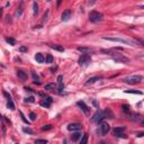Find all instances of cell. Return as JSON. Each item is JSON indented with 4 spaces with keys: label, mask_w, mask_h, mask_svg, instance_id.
Masks as SVG:
<instances>
[{
    "label": "cell",
    "mask_w": 144,
    "mask_h": 144,
    "mask_svg": "<svg viewBox=\"0 0 144 144\" xmlns=\"http://www.w3.org/2000/svg\"><path fill=\"white\" fill-rule=\"evenodd\" d=\"M122 108H123V110H124V112H126V113H128V112H129V107H128V106L123 105V106H122Z\"/></svg>",
    "instance_id": "obj_35"
},
{
    "label": "cell",
    "mask_w": 144,
    "mask_h": 144,
    "mask_svg": "<svg viewBox=\"0 0 144 144\" xmlns=\"http://www.w3.org/2000/svg\"><path fill=\"white\" fill-rule=\"evenodd\" d=\"M109 129H110L109 124H108V123H103V124L100 125V134L103 135V136L106 134H108Z\"/></svg>",
    "instance_id": "obj_6"
},
{
    "label": "cell",
    "mask_w": 144,
    "mask_h": 144,
    "mask_svg": "<svg viewBox=\"0 0 144 144\" xmlns=\"http://www.w3.org/2000/svg\"><path fill=\"white\" fill-rule=\"evenodd\" d=\"M77 50H78L79 52H81L82 54H86V55H89V53H92L93 52L90 47H86V46H79Z\"/></svg>",
    "instance_id": "obj_9"
},
{
    "label": "cell",
    "mask_w": 144,
    "mask_h": 144,
    "mask_svg": "<svg viewBox=\"0 0 144 144\" xmlns=\"http://www.w3.org/2000/svg\"><path fill=\"white\" fill-rule=\"evenodd\" d=\"M32 77H33V80H34L35 85H41V81H39V78L35 72H32Z\"/></svg>",
    "instance_id": "obj_19"
},
{
    "label": "cell",
    "mask_w": 144,
    "mask_h": 144,
    "mask_svg": "<svg viewBox=\"0 0 144 144\" xmlns=\"http://www.w3.org/2000/svg\"><path fill=\"white\" fill-rule=\"evenodd\" d=\"M77 105H78L79 107L81 108V110H83V112H85V114H89V108H88V106L86 105L83 101H78V103H77Z\"/></svg>",
    "instance_id": "obj_13"
},
{
    "label": "cell",
    "mask_w": 144,
    "mask_h": 144,
    "mask_svg": "<svg viewBox=\"0 0 144 144\" xmlns=\"http://www.w3.org/2000/svg\"><path fill=\"white\" fill-rule=\"evenodd\" d=\"M23 131H24L25 133H28V134H33L32 128H29V127H24V128H23Z\"/></svg>",
    "instance_id": "obj_30"
},
{
    "label": "cell",
    "mask_w": 144,
    "mask_h": 144,
    "mask_svg": "<svg viewBox=\"0 0 144 144\" xmlns=\"http://www.w3.org/2000/svg\"><path fill=\"white\" fill-rule=\"evenodd\" d=\"M63 144H66V141H65V140H64V141H63Z\"/></svg>",
    "instance_id": "obj_46"
},
{
    "label": "cell",
    "mask_w": 144,
    "mask_h": 144,
    "mask_svg": "<svg viewBox=\"0 0 144 144\" xmlns=\"http://www.w3.org/2000/svg\"><path fill=\"white\" fill-rule=\"evenodd\" d=\"M19 114H20V116H22V119H23V120H24V122H25V123H26V124H29V122H28V120H27V119H26V118H25L24 114H23V113H22V112H20V113H19Z\"/></svg>",
    "instance_id": "obj_33"
},
{
    "label": "cell",
    "mask_w": 144,
    "mask_h": 144,
    "mask_svg": "<svg viewBox=\"0 0 144 144\" xmlns=\"http://www.w3.org/2000/svg\"><path fill=\"white\" fill-rule=\"evenodd\" d=\"M35 144H47V141L46 140H36Z\"/></svg>",
    "instance_id": "obj_29"
},
{
    "label": "cell",
    "mask_w": 144,
    "mask_h": 144,
    "mask_svg": "<svg viewBox=\"0 0 144 144\" xmlns=\"http://www.w3.org/2000/svg\"><path fill=\"white\" fill-rule=\"evenodd\" d=\"M45 90L54 91L55 90V85H54V83H49V85H46L45 86Z\"/></svg>",
    "instance_id": "obj_20"
},
{
    "label": "cell",
    "mask_w": 144,
    "mask_h": 144,
    "mask_svg": "<svg viewBox=\"0 0 144 144\" xmlns=\"http://www.w3.org/2000/svg\"><path fill=\"white\" fill-rule=\"evenodd\" d=\"M45 63H53V56H52L51 54H47V55H46Z\"/></svg>",
    "instance_id": "obj_24"
},
{
    "label": "cell",
    "mask_w": 144,
    "mask_h": 144,
    "mask_svg": "<svg viewBox=\"0 0 144 144\" xmlns=\"http://www.w3.org/2000/svg\"><path fill=\"white\" fill-rule=\"evenodd\" d=\"M105 118V113H104V110H101V109H98L97 112L93 114V116L91 117V122L92 123H98L99 124L101 120Z\"/></svg>",
    "instance_id": "obj_4"
},
{
    "label": "cell",
    "mask_w": 144,
    "mask_h": 144,
    "mask_svg": "<svg viewBox=\"0 0 144 144\" xmlns=\"http://www.w3.org/2000/svg\"><path fill=\"white\" fill-rule=\"evenodd\" d=\"M90 62H91L90 55H86V54H83V55L80 56V59H79V64H80V65H82V66L88 65Z\"/></svg>",
    "instance_id": "obj_5"
},
{
    "label": "cell",
    "mask_w": 144,
    "mask_h": 144,
    "mask_svg": "<svg viewBox=\"0 0 144 144\" xmlns=\"http://www.w3.org/2000/svg\"><path fill=\"white\" fill-rule=\"evenodd\" d=\"M70 17H71V10L70 9H66L65 11H63V14H62V16H61L63 22H68V20L70 19Z\"/></svg>",
    "instance_id": "obj_11"
},
{
    "label": "cell",
    "mask_w": 144,
    "mask_h": 144,
    "mask_svg": "<svg viewBox=\"0 0 144 144\" xmlns=\"http://www.w3.org/2000/svg\"><path fill=\"white\" fill-rule=\"evenodd\" d=\"M104 39H107V41H112V42H117V43H123V44H127L131 45V46H135L136 45V42L134 41H128V39L125 38H120V37H109V36H104Z\"/></svg>",
    "instance_id": "obj_1"
},
{
    "label": "cell",
    "mask_w": 144,
    "mask_h": 144,
    "mask_svg": "<svg viewBox=\"0 0 144 144\" xmlns=\"http://www.w3.org/2000/svg\"><path fill=\"white\" fill-rule=\"evenodd\" d=\"M142 136H144V133H139L137 134V137H142Z\"/></svg>",
    "instance_id": "obj_44"
},
{
    "label": "cell",
    "mask_w": 144,
    "mask_h": 144,
    "mask_svg": "<svg viewBox=\"0 0 144 144\" xmlns=\"http://www.w3.org/2000/svg\"><path fill=\"white\" fill-rule=\"evenodd\" d=\"M3 95L6 96V98H7V100H8V104H7L8 108H9V109H11V110H14V109H15V105H14V101H12L10 95L8 92H6V91H3Z\"/></svg>",
    "instance_id": "obj_8"
},
{
    "label": "cell",
    "mask_w": 144,
    "mask_h": 144,
    "mask_svg": "<svg viewBox=\"0 0 144 144\" xmlns=\"http://www.w3.org/2000/svg\"><path fill=\"white\" fill-rule=\"evenodd\" d=\"M92 104H93V105H95V106H96V107H98V104H97V101H96V100H95V99H93V100H92Z\"/></svg>",
    "instance_id": "obj_43"
},
{
    "label": "cell",
    "mask_w": 144,
    "mask_h": 144,
    "mask_svg": "<svg viewBox=\"0 0 144 144\" xmlns=\"http://www.w3.org/2000/svg\"><path fill=\"white\" fill-rule=\"evenodd\" d=\"M36 114H35V113H30L29 114V118H30V120H35L36 119Z\"/></svg>",
    "instance_id": "obj_31"
},
{
    "label": "cell",
    "mask_w": 144,
    "mask_h": 144,
    "mask_svg": "<svg viewBox=\"0 0 144 144\" xmlns=\"http://www.w3.org/2000/svg\"><path fill=\"white\" fill-rule=\"evenodd\" d=\"M125 93H135V95H142V91H139V90H125Z\"/></svg>",
    "instance_id": "obj_25"
},
{
    "label": "cell",
    "mask_w": 144,
    "mask_h": 144,
    "mask_svg": "<svg viewBox=\"0 0 144 144\" xmlns=\"http://www.w3.org/2000/svg\"><path fill=\"white\" fill-rule=\"evenodd\" d=\"M136 42H137V43H140V44H141L142 46H144V39L139 38V39H136Z\"/></svg>",
    "instance_id": "obj_38"
},
{
    "label": "cell",
    "mask_w": 144,
    "mask_h": 144,
    "mask_svg": "<svg viewBox=\"0 0 144 144\" xmlns=\"http://www.w3.org/2000/svg\"><path fill=\"white\" fill-rule=\"evenodd\" d=\"M52 50H55V51H59V52H64V47L62 45H50Z\"/></svg>",
    "instance_id": "obj_18"
},
{
    "label": "cell",
    "mask_w": 144,
    "mask_h": 144,
    "mask_svg": "<svg viewBox=\"0 0 144 144\" xmlns=\"http://www.w3.org/2000/svg\"><path fill=\"white\" fill-rule=\"evenodd\" d=\"M17 77L20 79V80L25 81L27 79V73H26V72H24L23 70H18L17 71Z\"/></svg>",
    "instance_id": "obj_15"
},
{
    "label": "cell",
    "mask_w": 144,
    "mask_h": 144,
    "mask_svg": "<svg viewBox=\"0 0 144 144\" xmlns=\"http://www.w3.org/2000/svg\"><path fill=\"white\" fill-rule=\"evenodd\" d=\"M103 18H104V16H103V14L101 12H99V11H91L90 14H89V20L90 22H92V23H98V22H101L103 20Z\"/></svg>",
    "instance_id": "obj_3"
},
{
    "label": "cell",
    "mask_w": 144,
    "mask_h": 144,
    "mask_svg": "<svg viewBox=\"0 0 144 144\" xmlns=\"http://www.w3.org/2000/svg\"><path fill=\"white\" fill-rule=\"evenodd\" d=\"M47 15H49V10H47V11H46V14H44V17H43V18H44V19H43V20H44V22H45V20H46L47 19Z\"/></svg>",
    "instance_id": "obj_40"
},
{
    "label": "cell",
    "mask_w": 144,
    "mask_h": 144,
    "mask_svg": "<svg viewBox=\"0 0 144 144\" xmlns=\"http://www.w3.org/2000/svg\"><path fill=\"white\" fill-rule=\"evenodd\" d=\"M100 79H101V77H92V78H89L88 80H87V82H86V85H92V83L99 81Z\"/></svg>",
    "instance_id": "obj_16"
},
{
    "label": "cell",
    "mask_w": 144,
    "mask_h": 144,
    "mask_svg": "<svg viewBox=\"0 0 144 144\" xmlns=\"http://www.w3.org/2000/svg\"><path fill=\"white\" fill-rule=\"evenodd\" d=\"M52 125H44V126H42V131H50L52 129Z\"/></svg>",
    "instance_id": "obj_28"
},
{
    "label": "cell",
    "mask_w": 144,
    "mask_h": 144,
    "mask_svg": "<svg viewBox=\"0 0 144 144\" xmlns=\"http://www.w3.org/2000/svg\"><path fill=\"white\" fill-rule=\"evenodd\" d=\"M6 42H7L8 44H10V45H15L16 44V39L12 38V37H7V38H6Z\"/></svg>",
    "instance_id": "obj_23"
},
{
    "label": "cell",
    "mask_w": 144,
    "mask_h": 144,
    "mask_svg": "<svg viewBox=\"0 0 144 144\" xmlns=\"http://www.w3.org/2000/svg\"><path fill=\"white\" fill-rule=\"evenodd\" d=\"M125 131V127L124 126H118V127H115L114 129H113V134L114 135H119V134H123V132Z\"/></svg>",
    "instance_id": "obj_12"
},
{
    "label": "cell",
    "mask_w": 144,
    "mask_h": 144,
    "mask_svg": "<svg viewBox=\"0 0 144 144\" xmlns=\"http://www.w3.org/2000/svg\"><path fill=\"white\" fill-rule=\"evenodd\" d=\"M58 85H59V87H58V91H59L60 93H62V90H63V88H64L63 76H59V77H58Z\"/></svg>",
    "instance_id": "obj_10"
},
{
    "label": "cell",
    "mask_w": 144,
    "mask_h": 144,
    "mask_svg": "<svg viewBox=\"0 0 144 144\" xmlns=\"http://www.w3.org/2000/svg\"><path fill=\"white\" fill-rule=\"evenodd\" d=\"M44 100H46L47 103H50V104H51V103H52V101H53V99H52V98H51V97H46V96H45Z\"/></svg>",
    "instance_id": "obj_37"
},
{
    "label": "cell",
    "mask_w": 144,
    "mask_h": 144,
    "mask_svg": "<svg viewBox=\"0 0 144 144\" xmlns=\"http://www.w3.org/2000/svg\"><path fill=\"white\" fill-rule=\"evenodd\" d=\"M88 143V134H83L80 140V144H87Z\"/></svg>",
    "instance_id": "obj_22"
},
{
    "label": "cell",
    "mask_w": 144,
    "mask_h": 144,
    "mask_svg": "<svg viewBox=\"0 0 144 144\" xmlns=\"http://www.w3.org/2000/svg\"><path fill=\"white\" fill-rule=\"evenodd\" d=\"M81 128H82V125L79 124V123H72V124L68 125V129L69 131H72V132H73V131H77V132H78Z\"/></svg>",
    "instance_id": "obj_7"
},
{
    "label": "cell",
    "mask_w": 144,
    "mask_h": 144,
    "mask_svg": "<svg viewBox=\"0 0 144 144\" xmlns=\"http://www.w3.org/2000/svg\"><path fill=\"white\" fill-rule=\"evenodd\" d=\"M141 8H142V9H144V5H142V6H141Z\"/></svg>",
    "instance_id": "obj_45"
},
{
    "label": "cell",
    "mask_w": 144,
    "mask_h": 144,
    "mask_svg": "<svg viewBox=\"0 0 144 144\" xmlns=\"http://www.w3.org/2000/svg\"><path fill=\"white\" fill-rule=\"evenodd\" d=\"M143 76H129V77H126V78L123 79L125 83H128V85H135V83H139L143 80Z\"/></svg>",
    "instance_id": "obj_2"
},
{
    "label": "cell",
    "mask_w": 144,
    "mask_h": 144,
    "mask_svg": "<svg viewBox=\"0 0 144 144\" xmlns=\"http://www.w3.org/2000/svg\"><path fill=\"white\" fill-rule=\"evenodd\" d=\"M22 12H23V9H22V8H19V9H18L17 11H16V16H17V17H20Z\"/></svg>",
    "instance_id": "obj_34"
},
{
    "label": "cell",
    "mask_w": 144,
    "mask_h": 144,
    "mask_svg": "<svg viewBox=\"0 0 144 144\" xmlns=\"http://www.w3.org/2000/svg\"><path fill=\"white\" fill-rule=\"evenodd\" d=\"M25 101H26V103H34L35 99H34V97H28L25 99Z\"/></svg>",
    "instance_id": "obj_32"
},
{
    "label": "cell",
    "mask_w": 144,
    "mask_h": 144,
    "mask_svg": "<svg viewBox=\"0 0 144 144\" xmlns=\"http://www.w3.org/2000/svg\"><path fill=\"white\" fill-rule=\"evenodd\" d=\"M118 137H123V139H127V135H124V134H119V135H117Z\"/></svg>",
    "instance_id": "obj_41"
},
{
    "label": "cell",
    "mask_w": 144,
    "mask_h": 144,
    "mask_svg": "<svg viewBox=\"0 0 144 144\" xmlns=\"http://www.w3.org/2000/svg\"><path fill=\"white\" fill-rule=\"evenodd\" d=\"M1 126H2V134L5 135L6 134V125H5V123H3V119H2V124H1Z\"/></svg>",
    "instance_id": "obj_36"
},
{
    "label": "cell",
    "mask_w": 144,
    "mask_h": 144,
    "mask_svg": "<svg viewBox=\"0 0 144 144\" xmlns=\"http://www.w3.org/2000/svg\"><path fill=\"white\" fill-rule=\"evenodd\" d=\"M50 105H51V104H50V103H47L46 100H43V101H41V106H43V107L49 108V107H50Z\"/></svg>",
    "instance_id": "obj_27"
},
{
    "label": "cell",
    "mask_w": 144,
    "mask_h": 144,
    "mask_svg": "<svg viewBox=\"0 0 144 144\" xmlns=\"http://www.w3.org/2000/svg\"><path fill=\"white\" fill-rule=\"evenodd\" d=\"M104 113H105V118H110V119H114V113L112 112V109L110 108H106L105 110H104Z\"/></svg>",
    "instance_id": "obj_14"
},
{
    "label": "cell",
    "mask_w": 144,
    "mask_h": 144,
    "mask_svg": "<svg viewBox=\"0 0 144 144\" xmlns=\"http://www.w3.org/2000/svg\"><path fill=\"white\" fill-rule=\"evenodd\" d=\"M35 60H36L38 63H43V62H45V58L43 56L42 53H37L36 55H35Z\"/></svg>",
    "instance_id": "obj_17"
},
{
    "label": "cell",
    "mask_w": 144,
    "mask_h": 144,
    "mask_svg": "<svg viewBox=\"0 0 144 144\" xmlns=\"http://www.w3.org/2000/svg\"><path fill=\"white\" fill-rule=\"evenodd\" d=\"M71 137H72V141H78V140L81 139L82 136H81V134L79 132H76V133H73V134H72V136H71Z\"/></svg>",
    "instance_id": "obj_21"
},
{
    "label": "cell",
    "mask_w": 144,
    "mask_h": 144,
    "mask_svg": "<svg viewBox=\"0 0 144 144\" xmlns=\"http://www.w3.org/2000/svg\"><path fill=\"white\" fill-rule=\"evenodd\" d=\"M19 51H20V52H26V51H27V47L20 46V47H19Z\"/></svg>",
    "instance_id": "obj_39"
},
{
    "label": "cell",
    "mask_w": 144,
    "mask_h": 144,
    "mask_svg": "<svg viewBox=\"0 0 144 144\" xmlns=\"http://www.w3.org/2000/svg\"><path fill=\"white\" fill-rule=\"evenodd\" d=\"M33 11H34V15H36L37 12H38V5H37L36 2H33Z\"/></svg>",
    "instance_id": "obj_26"
},
{
    "label": "cell",
    "mask_w": 144,
    "mask_h": 144,
    "mask_svg": "<svg viewBox=\"0 0 144 144\" xmlns=\"http://www.w3.org/2000/svg\"><path fill=\"white\" fill-rule=\"evenodd\" d=\"M56 69H58V66H54V68H51V69H50V71H51V72H54V71H55Z\"/></svg>",
    "instance_id": "obj_42"
}]
</instances>
